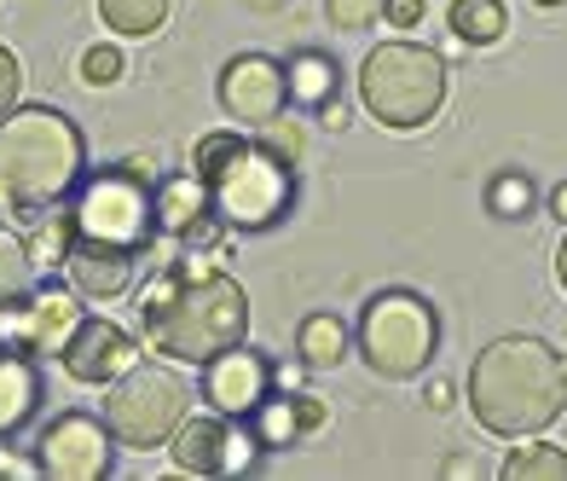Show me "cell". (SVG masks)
I'll return each mask as SVG.
<instances>
[{
  "mask_svg": "<svg viewBox=\"0 0 567 481\" xmlns=\"http://www.w3.org/2000/svg\"><path fill=\"white\" fill-rule=\"evenodd\" d=\"M556 278H561V290H567V226H561V249H556Z\"/></svg>",
  "mask_w": 567,
  "mask_h": 481,
  "instance_id": "obj_38",
  "label": "cell"
},
{
  "mask_svg": "<svg viewBox=\"0 0 567 481\" xmlns=\"http://www.w3.org/2000/svg\"><path fill=\"white\" fill-rule=\"evenodd\" d=\"M290 105V82H284V59L267 53H238L220 70V111L238 129H267V122Z\"/></svg>",
  "mask_w": 567,
  "mask_h": 481,
  "instance_id": "obj_11",
  "label": "cell"
},
{
  "mask_svg": "<svg viewBox=\"0 0 567 481\" xmlns=\"http://www.w3.org/2000/svg\"><path fill=\"white\" fill-rule=\"evenodd\" d=\"M244 7H249V12H284L290 0H244Z\"/></svg>",
  "mask_w": 567,
  "mask_h": 481,
  "instance_id": "obj_40",
  "label": "cell"
},
{
  "mask_svg": "<svg viewBox=\"0 0 567 481\" xmlns=\"http://www.w3.org/2000/svg\"><path fill=\"white\" fill-rule=\"evenodd\" d=\"M353 342L377 377H417L441 348V319L417 290H377L353 325Z\"/></svg>",
  "mask_w": 567,
  "mask_h": 481,
  "instance_id": "obj_7",
  "label": "cell"
},
{
  "mask_svg": "<svg viewBox=\"0 0 567 481\" xmlns=\"http://www.w3.org/2000/svg\"><path fill=\"white\" fill-rule=\"evenodd\" d=\"M174 464L186 475H244L255 459H261V441L244 418H226V412H203V418H186L174 429Z\"/></svg>",
  "mask_w": 567,
  "mask_h": 481,
  "instance_id": "obj_9",
  "label": "cell"
},
{
  "mask_svg": "<svg viewBox=\"0 0 567 481\" xmlns=\"http://www.w3.org/2000/svg\"><path fill=\"white\" fill-rule=\"evenodd\" d=\"M550 215H556V221H561V226H567V181H561V186H556V192H550Z\"/></svg>",
  "mask_w": 567,
  "mask_h": 481,
  "instance_id": "obj_37",
  "label": "cell"
},
{
  "mask_svg": "<svg viewBox=\"0 0 567 481\" xmlns=\"http://www.w3.org/2000/svg\"><path fill=\"white\" fill-rule=\"evenodd\" d=\"M192 168L209 181L215 221L238 233H267L296 209V163H284L272 145L249 140L244 129H215L192 145Z\"/></svg>",
  "mask_w": 567,
  "mask_h": 481,
  "instance_id": "obj_4",
  "label": "cell"
},
{
  "mask_svg": "<svg viewBox=\"0 0 567 481\" xmlns=\"http://www.w3.org/2000/svg\"><path fill=\"white\" fill-rule=\"evenodd\" d=\"M134 262L127 249H105V244H75L70 238V256H64V273H70V290L82 301H111L134 285Z\"/></svg>",
  "mask_w": 567,
  "mask_h": 481,
  "instance_id": "obj_16",
  "label": "cell"
},
{
  "mask_svg": "<svg viewBox=\"0 0 567 481\" xmlns=\"http://www.w3.org/2000/svg\"><path fill=\"white\" fill-rule=\"evenodd\" d=\"M296 418H301V436H313V429H324V418H330V407H324V400L319 395H296Z\"/></svg>",
  "mask_w": 567,
  "mask_h": 481,
  "instance_id": "obj_33",
  "label": "cell"
},
{
  "mask_svg": "<svg viewBox=\"0 0 567 481\" xmlns=\"http://www.w3.org/2000/svg\"><path fill=\"white\" fill-rule=\"evenodd\" d=\"M203 395H209L215 412L249 418V412L272 395V366H267L255 348L238 342V348H226V354H215V360L203 366Z\"/></svg>",
  "mask_w": 567,
  "mask_h": 481,
  "instance_id": "obj_14",
  "label": "cell"
},
{
  "mask_svg": "<svg viewBox=\"0 0 567 481\" xmlns=\"http://www.w3.org/2000/svg\"><path fill=\"white\" fill-rule=\"evenodd\" d=\"M209 181L192 168V174H157V233L168 238H209Z\"/></svg>",
  "mask_w": 567,
  "mask_h": 481,
  "instance_id": "obj_15",
  "label": "cell"
},
{
  "mask_svg": "<svg viewBox=\"0 0 567 481\" xmlns=\"http://www.w3.org/2000/svg\"><path fill=\"white\" fill-rule=\"evenodd\" d=\"M140 319L151 354L179 366H209L215 354L249 337V296L238 278L203 256H179L140 290Z\"/></svg>",
  "mask_w": 567,
  "mask_h": 481,
  "instance_id": "obj_1",
  "label": "cell"
},
{
  "mask_svg": "<svg viewBox=\"0 0 567 481\" xmlns=\"http://www.w3.org/2000/svg\"><path fill=\"white\" fill-rule=\"evenodd\" d=\"M423 400H429L434 412H446V407H452V383H446V377H429V389H423Z\"/></svg>",
  "mask_w": 567,
  "mask_h": 481,
  "instance_id": "obj_34",
  "label": "cell"
},
{
  "mask_svg": "<svg viewBox=\"0 0 567 481\" xmlns=\"http://www.w3.org/2000/svg\"><path fill=\"white\" fill-rule=\"evenodd\" d=\"M504 481H567V447L545 436H522V447H509Z\"/></svg>",
  "mask_w": 567,
  "mask_h": 481,
  "instance_id": "obj_20",
  "label": "cell"
},
{
  "mask_svg": "<svg viewBox=\"0 0 567 481\" xmlns=\"http://www.w3.org/2000/svg\"><path fill=\"white\" fill-rule=\"evenodd\" d=\"M59 360H64V371L75 377V383H116L122 371L140 366V342L127 337L116 319H82Z\"/></svg>",
  "mask_w": 567,
  "mask_h": 481,
  "instance_id": "obj_13",
  "label": "cell"
},
{
  "mask_svg": "<svg viewBox=\"0 0 567 481\" xmlns=\"http://www.w3.org/2000/svg\"><path fill=\"white\" fill-rule=\"evenodd\" d=\"M87 174L82 129L53 105H12L0 116V209H53Z\"/></svg>",
  "mask_w": 567,
  "mask_h": 481,
  "instance_id": "obj_3",
  "label": "cell"
},
{
  "mask_svg": "<svg viewBox=\"0 0 567 481\" xmlns=\"http://www.w3.org/2000/svg\"><path fill=\"white\" fill-rule=\"evenodd\" d=\"M307 371H313V366H307L301 354H296V360L272 366V389H284V395H301V389H307Z\"/></svg>",
  "mask_w": 567,
  "mask_h": 481,
  "instance_id": "obj_32",
  "label": "cell"
},
{
  "mask_svg": "<svg viewBox=\"0 0 567 481\" xmlns=\"http://www.w3.org/2000/svg\"><path fill=\"white\" fill-rule=\"evenodd\" d=\"M348 348H353V331H348L337 314H324V308H319V314H307V319L296 325V354H301V360L313 366V371L342 366V360H348Z\"/></svg>",
  "mask_w": 567,
  "mask_h": 481,
  "instance_id": "obj_19",
  "label": "cell"
},
{
  "mask_svg": "<svg viewBox=\"0 0 567 481\" xmlns=\"http://www.w3.org/2000/svg\"><path fill=\"white\" fill-rule=\"evenodd\" d=\"M82 82H87V88L122 82V53H116L111 41H99V47H87V53H82Z\"/></svg>",
  "mask_w": 567,
  "mask_h": 481,
  "instance_id": "obj_29",
  "label": "cell"
},
{
  "mask_svg": "<svg viewBox=\"0 0 567 481\" xmlns=\"http://www.w3.org/2000/svg\"><path fill=\"white\" fill-rule=\"evenodd\" d=\"M111 452H116L111 423H99L87 412H64L41 429L35 464L53 481H99V475H111Z\"/></svg>",
  "mask_w": 567,
  "mask_h": 481,
  "instance_id": "obj_10",
  "label": "cell"
},
{
  "mask_svg": "<svg viewBox=\"0 0 567 481\" xmlns=\"http://www.w3.org/2000/svg\"><path fill=\"white\" fill-rule=\"evenodd\" d=\"M41 407V371L18 342H0V436H12Z\"/></svg>",
  "mask_w": 567,
  "mask_h": 481,
  "instance_id": "obj_17",
  "label": "cell"
},
{
  "mask_svg": "<svg viewBox=\"0 0 567 481\" xmlns=\"http://www.w3.org/2000/svg\"><path fill=\"white\" fill-rule=\"evenodd\" d=\"M30 256H35V273H53V267H64V256H70V215H59V221H41V233L30 238Z\"/></svg>",
  "mask_w": 567,
  "mask_h": 481,
  "instance_id": "obj_26",
  "label": "cell"
},
{
  "mask_svg": "<svg viewBox=\"0 0 567 481\" xmlns=\"http://www.w3.org/2000/svg\"><path fill=\"white\" fill-rule=\"evenodd\" d=\"M0 475H41L35 459H18V452H0Z\"/></svg>",
  "mask_w": 567,
  "mask_h": 481,
  "instance_id": "obj_35",
  "label": "cell"
},
{
  "mask_svg": "<svg viewBox=\"0 0 567 481\" xmlns=\"http://www.w3.org/2000/svg\"><path fill=\"white\" fill-rule=\"evenodd\" d=\"M533 204H538V192H533V181H527L522 168L493 174V186H486V209H493L498 221H527Z\"/></svg>",
  "mask_w": 567,
  "mask_h": 481,
  "instance_id": "obj_25",
  "label": "cell"
},
{
  "mask_svg": "<svg viewBox=\"0 0 567 481\" xmlns=\"http://www.w3.org/2000/svg\"><path fill=\"white\" fill-rule=\"evenodd\" d=\"M249 429H255V441H261V452H278V447H296L301 441V418H296V395H267L261 407H255L249 418H244Z\"/></svg>",
  "mask_w": 567,
  "mask_h": 481,
  "instance_id": "obj_21",
  "label": "cell"
},
{
  "mask_svg": "<svg viewBox=\"0 0 567 481\" xmlns=\"http://www.w3.org/2000/svg\"><path fill=\"white\" fill-rule=\"evenodd\" d=\"M127 168H134L140 181H157V157H127Z\"/></svg>",
  "mask_w": 567,
  "mask_h": 481,
  "instance_id": "obj_36",
  "label": "cell"
},
{
  "mask_svg": "<svg viewBox=\"0 0 567 481\" xmlns=\"http://www.w3.org/2000/svg\"><path fill=\"white\" fill-rule=\"evenodd\" d=\"M261 145H272L284 163H301V151H307V129H301L296 116H284V111H278V116L267 122V129H261Z\"/></svg>",
  "mask_w": 567,
  "mask_h": 481,
  "instance_id": "obj_27",
  "label": "cell"
},
{
  "mask_svg": "<svg viewBox=\"0 0 567 481\" xmlns=\"http://www.w3.org/2000/svg\"><path fill=\"white\" fill-rule=\"evenodd\" d=\"M423 12H429V0H382V23L389 30H417Z\"/></svg>",
  "mask_w": 567,
  "mask_h": 481,
  "instance_id": "obj_31",
  "label": "cell"
},
{
  "mask_svg": "<svg viewBox=\"0 0 567 481\" xmlns=\"http://www.w3.org/2000/svg\"><path fill=\"white\" fill-rule=\"evenodd\" d=\"M157 233V181H140L127 163L82 174V192L70 204V238L75 244H105L140 256Z\"/></svg>",
  "mask_w": 567,
  "mask_h": 481,
  "instance_id": "obj_6",
  "label": "cell"
},
{
  "mask_svg": "<svg viewBox=\"0 0 567 481\" xmlns=\"http://www.w3.org/2000/svg\"><path fill=\"white\" fill-rule=\"evenodd\" d=\"M533 7H567V0H533Z\"/></svg>",
  "mask_w": 567,
  "mask_h": 481,
  "instance_id": "obj_41",
  "label": "cell"
},
{
  "mask_svg": "<svg viewBox=\"0 0 567 481\" xmlns=\"http://www.w3.org/2000/svg\"><path fill=\"white\" fill-rule=\"evenodd\" d=\"M509 30L504 0H452V35L463 47H493Z\"/></svg>",
  "mask_w": 567,
  "mask_h": 481,
  "instance_id": "obj_23",
  "label": "cell"
},
{
  "mask_svg": "<svg viewBox=\"0 0 567 481\" xmlns=\"http://www.w3.org/2000/svg\"><path fill=\"white\" fill-rule=\"evenodd\" d=\"M470 407L486 436H545L567 412V360L538 337H498L470 366Z\"/></svg>",
  "mask_w": 567,
  "mask_h": 481,
  "instance_id": "obj_2",
  "label": "cell"
},
{
  "mask_svg": "<svg viewBox=\"0 0 567 481\" xmlns=\"http://www.w3.org/2000/svg\"><path fill=\"white\" fill-rule=\"evenodd\" d=\"M359 105L371 111V122L394 134L429 129L434 111L446 105V59L429 53L417 41H382L359 64Z\"/></svg>",
  "mask_w": 567,
  "mask_h": 481,
  "instance_id": "obj_5",
  "label": "cell"
},
{
  "mask_svg": "<svg viewBox=\"0 0 567 481\" xmlns=\"http://www.w3.org/2000/svg\"><path fill=\"white\" fill-rule=\"evenodd\" d=\"M99 18H105V30L140 41V35H157L163 30L168 0H99Z\"/></svg>",
  "mask_w": 567,
  "mask_h": 481,
  "instance_id": "obj_24",
  "label": "cell"
},
{
  "mask_svg": "<svg viewBox=\"0 0 567 481\" xmlns=\"http://www.w3.org/2000/svg\"><path fill=\"white\" fill-rule=\"evenodd\" d=\"M192 418V395L174 371L163 366H134L122 371L116 383H105V423L116 447H134V452H151V447H168L174 429Z\"/></svg>",
  "mask_w": 567,
  "mask_h": 481,
  "instance_id": "obj_8",
  "label": "cell"
},
{
  "mask_svg": "<svg viewBox=\"0 0 567 481\" xmlns=\"http://www.w3.org/2000/svg\"><path fill=\"white\" fill-rule=\"evenodd\" d=\"M446 475H481V464H475V459H452Z\"/></svg>",
  "mask_w": 567,
  "mask_h": 481,
  "instance_id": "obj_39",
  "label": "cell"
},
{
  "mask_svg": "<svg viewBox=\"0 0 567 481\" xmlns=\"http://www.w3.org/2000/svg\"><path fill=\"white\" fill-rule=\"evenodd\" d=\"M87 319L82 296L75 290H59V285H35L23 301L7 308V337L23 348V354H64V342L75 337V325Z\"/></svg>",
  "mask_w": 567,
  "mask_h": 481,
  "instance_id": "obj_12",
  "label": "cell"
},
{
  "mask_svg": "<svg viewBox=\"0 0 567 481\" xmlns=\"http://www.w3.org/2000/svg\"><path fill=\"white\" fill-rule=\"evenodd\" d=\"M284 82H290V105L296 111H324V105H337V82H342V70L337 59L324 53V47H301V53L284 59Z\"/></svg>",
  "mask_w": 567,
  "mask_h": 481,
  "instance_id": "obj_18",
  "label": "cell"
},
{
  "mask_svg": "<svg viewBox=\"0 0 567 481\" xmlns=\"http://www.w3.org/2000/svg\"><path fill=\"white\" fill-rule=\"evenodd\" d=\"M18 88H23V64H18L12 47H0V116L18 105Z\"/></svg>",
  "mask_w": 567,
  "mask_h": 481,
  "instance_id": "obj_30",
  "label": "cell"
},
{
  "mask_svg": "<svg viewBox=\"0 0 567 481\" xmlns=\"http://www.w3.org/2000/svg\"><path fill=\"white\" fill-rule=\"evenodd\" d=\"M35 290V256H30V238H18L12 226H0V314L23 301Z\"/></svg>",
  "mask_w": 567,
  "mask_h": 481,
  "instance_id": "obj_22",
  "label": "cell"
},
{
  "mask_svg": "<svg viewBox=\"0 0 567 481\" xmlns=\"http://www.w3.org/2000/svg\"><path fill=\"white\" fill-rule=\"evenodd\" d=\"M324 18L330 30H371V23L382 18V0H324Z\"/></svg>",
  "mask_w": 567,
  "mask_h": 481,
  "instance_id": "obj_28",
  "label": "cell"
}]
</instances>
